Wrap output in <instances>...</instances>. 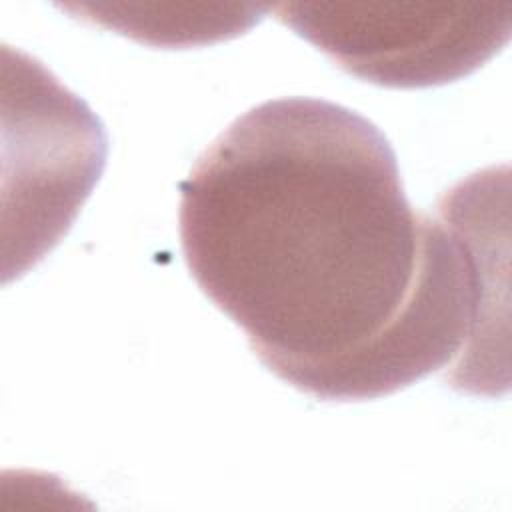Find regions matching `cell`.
Here are the masks:
<instances>
[{"label":"cell","instance_id":"obj_1","mask_svg":"<svg viewBox=\"0 0 512 512\" xmlns=\"http://www.w3.org/2000/svg\"><path fill=\"white\" fill-rule=\"evenodd\" d=\"M202 292L260 362L324 402L388 396L496 346V254L474 226L416 212L384 134L320 98L236 118L180 184Z\"/></svg>","mask_w":512,"mask_h":512},{"label":"cell","instance_id":"obj_2","mask_svg":"<svg viewBox=\"0 0 512 512\" xmlns=\"http://www.w3.org/2000/svg\"><path fill=\"white\" fill-rule=\"evenodd\" d=\"M512 6L480 2L278 4L276 18L352 76L428 88L468 76L510 38Z\"/></svg>","mask_w":512,"mask_h":512}]
</instances>
